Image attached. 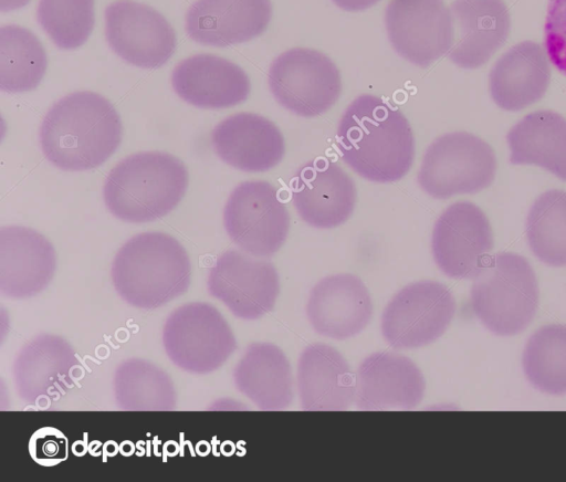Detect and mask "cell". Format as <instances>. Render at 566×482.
<instances>
[{
    "label": "cell",
    "mask_w": 566,
    "mask_h": 482,
    "mask_svg": "<svg viewBox=\"0 0 566 482\" xmlns=\"http://www.w3.org/2000/svg\"><path fill=\"white\" fill-rule=\"evenodd\" d=\"M336 137L342 159L369 181L400 180L413 164L415 138L408 119L376 95L361 94L347 106Z\"/></svg>",
    "instance_id": "cell-1"
},
{
    "label": "cell",
    "mask_w": 566,
    "mask_h": 482,
    "mask_svg": "<svg viewBox=\"0 0 566 482\" xmlns=\"http://www.w3.org/2000/svg\"><path fill=\"white\" fill-rule=\"evenodd\" d=\"M122 122L106 97L73 92L44 115L39 139L45 158L56 168L83 171L104 164L122 140Z\"/></svg>",
    "instance_id": "cell-2"
},
{
    "label": "cell",
    "mask_w": 566,
    "mask_h": 482,
    "mask_svg": "<svg viewBox=\"0 0 566 482\" xmlns=\"http://www.w3.org/2000/svg\"><path fill=\"white\" fill-rule=\"evenodd\" d=\"M191 265L180 242L164 232H143L117 251L111 270L113 285L129 305L154 310L182 295Z\"/></svg>",
    "instance_id": "cell-3"
},
{
    "label": "cell",
    "mask_w": 566,
    "mask_h": 482,
    "mask_svg": "<svg viewBox=\"0 0 566 482\" xmlns=\"http://www.w3.org/2000/svg\"><path fill=\"white\" fill-rule=\"evenodd\" d=\"M188 186L186 166L163 151H142L122 159L106 176L103 197L117 219L142 223L171 212Z\"/></svg>",
    "instance_id": "cell-4"
},
{
    "label": "cell",
    "mask_w": 566,
    "mask_h": 482,
    "mask_svg": "<svg viewBox=\"0 0 566 482\" xmlns=\"http://www.w3.org/2000/svg\"><path fill=\"white\" fill-rule=\"evenodd\" d=\"M471 307L493 334L513 336L533 321L538 305V284L528 261L516 253L499 252L473 277Z\"/></svg>",
    "instance_id": "cell-5"
},
{
    "label": "cell",
    "mask_w": 566,
    "mask_h": 482,
    "mask_svg": "<svg viewBox=\"0 0 566 482\" xmlns=\"http://www.w3.org/2000/svg\"><path fill=\"white\" fill-rule=\"evenodd\" d=\"M496 157L482 138L467 132L447 133L426 149L418 171L420 188L436 199L476 193L494 180Z\"/></svg>",
    "instance_id": "cell-6"
},
{
    "label": "cell",
    "mask_w": 566,
    "mask_h": 482,
    "mask_svg": "<svg viewBox=\"0 0 566 482\" xmlns=\"http://www.w3.org/2000/svg\"><path fill=\"white\" fill-rule=\"evenodd\" d=\"M163 345L167 357L180 369L208 374L227 362L237 342L228 322L213 305L191 302L168 315Z\"/></svg>",
    "instance_id": "cell-7"
},
{
    "label": "cell",
    "mask_w": 566,
    "mask_h": 482,
    "mask_svg": "<svg viewBox=\"0 0 566 482\" xmlns=\"http://www.w3.org/2000/svg\"><path fill=\"white\" fill-rule=\"evenodd\" d=\"M268 82L276 102L302 117L326 113L342 93L340 73L335 63L307 48L281 53L270 66Z\"/></svg>",
    "instance_id": "cell-8"
},
{
    "label": "cell",
    "mask_w": 566,
    "mask_h": 482,
    "mask_svg": "<svg viewBox=\"0 0 566 482\" xmlns=\"http://www.w3.org/2000/svg\"><path fill=\"white\" fill-rule=\"evenodd\" d=\"M223 224L229 238L243 252L269 258L285 242L290 216L270 182L243 181L227 200Z\"/></svg>",
    "instance_id": "cell-9"
},
{
    "label": "cell",
    "mask_w": 566,
    "mask_h": 482,
    "mask_svg": "<svg viewBox=\"0 0 566 482\" xmlns=\"http://www.w3.org/2000/svg\"><path fill=\"white\" fill-rule=\"evenodd\" d=\"M451 291L437 281H419L402 287L381 315V334L394 348H418L437 340L454 314Z\"/></svg>",
    "instance_id": "cell-10"
},
{
    "label": "cell",
    "mask_w": 566,
    "mask_h": 482,
    "mask_svg": "<svg viewBox=\"0 0 566 482\" xmlns=\"http://www.w3.org/2000/svg\"><path fill=\"white\" fill-rule=\"evenodd\" d=\"M105 36L115 54L142 69L164 65L177 44L167 19L154 8L133 0H116L106 7Z\"/></svg>",
    "instance_id": "cell-11"
},
{
    "label": "cell",
    "mask_w": 566,
    "mask_h": 482,
    "mask_svg": "<svg viewBox=\"0 0 566 482\" xmlns=\"http://www.w3.org/2000/svg\"><path fill=\"white\" fill-rule=\"evenodd\" d=\"M385 24L394 50L408 62L428 67L453 43V22L443 0H389Z\"/></svg>",
    "instance_id": "cell-12"
},
{
    "label": "cell",
    "mask_w": 566,
    "mask_h": 482,
    "mask_svg": "<svg viewBox=\"0 0 566 482\" xmlns=\"http://www.w3.org/2000/svg\"><path fill=\"white\" fill-rule=\"evenodd\" d=\"M493 249L485 213L470 201L450 205L437 219L431 238L436 264L449 277L473 279Z\"/></svg>",
    "instance_id": "cell-13"
},
{
    "label": "cell",
    "mask_w": 566,
    "mask_h": 482,
    "mask_svg": "<svg viewBox=\"0 0 566 482\" xmlns=\"http://www.w3.org/2000/svg\"><path fill=\"white\" fill-rule=\"evenodd\" d=\"M208 292L242 319H256L270 312L280 292L274 265L238 250L217 259L207 280Z\"/></svg>",
    "instance_id": "cell-14"
},
{
    "label": "cell",
    "mask_w": 566,
    "mask_h": 482,
    "mask_svg": "<svg viewBox=\"0 0 566 482\" xmlns=\"http://www.w3.org/2000/svg\"><path fill=\"white\" fill-rule=\"evenodd\" d=\"M76 354L63 337L42 334L18 352L12 375L15 391L25 404L48 408L74 384Z\"/></svg>",
    "instance_id": "cell-15"
},
{
    "label": "cell",
    "mask_w": 566,
    "mask_h": 482,
    "mask_svg": "<svg viewBox=\"0 0 566 482\" xmlns=\"http://www.w3.org/2000/svg\"><path fill=\"white\" fill-rule=\"evenodd\" d=\"M291 190L298 216L318 229L335 228L347 221L356 203L353 179L328 158L303 166L292 179Z\"/></svg>",
    "instance_id": "cell-16"
},
{
    "label": "cell",
    "mask_w": 566,
    "mask_h": 482,
    "mask_svg": "<svg viewBox=\"0 0 566 482\" xmlns=\"http://www.w3.org/2000/svg\"><path fill=\"white\" fill-rule=\"evenodd\" d=\"M355 401L361 410H410L423 398L421 370L408 357L375 353L366 357L356 374Z\"/></svg>",
    "instance_id": "cell-17"
},
{
    "label": "cell",
    "mask_w": 566,
    "mask_h": 482,
    "mask_svg": "<svg viewBox=\"0 0 566 482\" xmlns=\"http://www.w3.org/2000/svg\"><path fill=\"white\" fill-rule=\"evenodd\" d=\"M271 18L270 0H196L187 11L185 30L199 44L222 48L261 35Z\"/></svg>",
    "instance_id": "cell-18"
},
{
    "label": "cell",
    "mask_w": 566,
    "mask_h": 482,
    "mask_svg": "<svg viewBox=\"0 0 566 482\" xmlns=\"http://www.w3.org/2000/svg\"><path fill=\"white\" fill-rule=\"evenodd\" d=\"M449 9L453 43L448 56L455 65L478 69L506 42L511 17L503 0H454Z\"/></svg>",
    "instance_id": "cell-19"
},
{
    "label": "cell",
    "mask_w": 566,
    "mask_h": 482,
    "mask_svg": "<svg viewBox=\"0 0 566 482\" xmlns=\"http://www.w3.org/2000/svg\"><path fill=\"white\" fill-rule=\"evenodd\" d=\"M56 266L55 251L40 232L22 227L0 229V291L13 298L42 292Z\"/></svg>",
    "instance_id": "cell-20"
},
{
    "label": "cell",
    "mask_w": 566,
    "mask_h": 482,
    "mask_svg": "<svg viewBox=\"0 0 566 482\" xmlns=\"http://www.w3.org/2000/svg\"><path fill=\"white\" fill-rule=\"evenodd\" d=\"M373 304L363 281L353 274L322 279L311 290L306 315L314 331L334 339L359 334L369 323Z\"/></svg>",
    "instance_id": "cell-21"
},
{
    "label": "cell",
    "mask_w": 566,
    "mask_h": 482,
    "mask_svg": "<svg viewBox=\"0 0 566 482\" xmlns=\"http://www.w3.org/2000/svg\"><path fill=\"white\" fill-rule=\"evenodd\" d=\"M211 144L222 161L247 172L275 167L285 153L284 138L276 125L259 114L244 112L217 124Z\"/></svg>",
    "instance_id": "cell-22"
},
{
    "label": "cell",
    "mask_w": 566,
    "mask_h": 482,
    "mask_svg": "<svg viewBox=\"0 0 566 482\" xmlns=\"http://www.w3.org/2000/svg\"><path fill=\"white\" fill-rule=\"evenodd\" d=\"M176 94L200 108H228L244 102L250 80L235 63L213 54L199 53L179 62L171 74Z\"/></svg>",
    "instance_id": "cell-23"
},
{
    "label": "cell",
    "mask_w": 566,
    "mask_h": 482,
    "mask_svg": "<svg viewBox=\"0 0 566 482\" xmlns=\"http://www.w3.org/2000/svg\"><path fill=\"white\" fill-rule=\"evenodd\" d=\"M545 48L534 41L511 46L489 75L490 95L502 109L516 112L538 102L546 93L551 69Z\"/></svg>",
    "instance_id": "cell-24"
},
{
    "label": "cell",
    "mask_w": 566,
    "mask_h": 482,
    "mask_svg": "<svg viewBox=\"0 0 566 482\" xmlns=\"http://www.w3.org/2000/svg\"><path fill=\"white\" fill-rule=\"evenodd\" d=\"M296 383L305 410H345L355 400L356 380L349 365L326 344H313L302 352Z\"/></svg>",
    "instance_id": "cell-25"
},
{
    "label": "cell",
    "mask_w": 566,
    "mask_h": 482,
    "mask_svg": "<svg viewBox=\"0 0 566 482\" xmlns=\"http://www.w3.org/2000/svg\"><path fill=\"white\" fill-rule=\"evenodd\" d=\"M237 389L262 410H282L293 400V378L285 354L270 343L248 346L233 370Z\"/></svg>",
    "instance_id": "cell-26"
},
{
    "label": "cell",
    "mask_w": 566,
    "mask_h": 482,
    "mask_svg": "<svg viewBox=\"0 0 566 482\" xmlns=\"http://www.w3.org/2000/svg\"><path fill=\"white\" fill-rule=\"evenodd\" d=\"M510 163L536 165L566 181V118L541 109L520 119L507 133Z\"/></svg>",
    "instance_id": "cell-27"
},
{
    "label": "cell",
    "mask_w": 566,
    "mask_h": 482,
    "mask_svg": "<svg viewBox=\"0 0 566 482\" xmlns=\"http://www.w3.org/2000/svg\"><path fill=\"white\" fill-rule=\"evenodd\" d=\"M114 397L122 410L166 411L177 404L170 376L151 362L129 358L114 374Z\"/></svg>",
    "instance_id": "cell-28"
},
{
    "label": "cell",
    "mask_w": 566,
    "mask_h": 482,
    "mask_svg": "<svg viewBox=\"0 0 566 482\" xmlns=\"http://www.w3.org/2000/svg\"><path fill=\"white\" fill-rule=\"evenodd\" d=\"M48 65L42 43L30 30L7 24L0 28V88L7 93L34 90Z\"/></svg>",
    "instance_id": "cell-29"
},
{
    "label": "cell",
    "mask_w": 566,
    "mask_h": 482,
    "mask_svg": "<svg viewBox=\"0 0 566 482\" xmlns=\"http://www.w3.org/2000/svg\"><path fill=\"white\" fill-rule=\"evenodd\" d=\"M525 233L533 254L549 266H566V191L541 193L530 208Z\"/></svg>",
    "instance_id": "cell-30"
},
{
    "label": "cell",
    "mask_w": 566,
    "mask_h": 482,
    "mask_svg": "<svg viewBox=\"0 0 566 482\" xmlns=\"http://www.w3.org/2000/svg\"><path fill=\"white\" fill-rule=\"evenodd\" d=\"M522 366L535 389L566 395V326L553 324L537 329L524 347Z\"/></svg>",
    "instance_id": "cell-31"
},
{
    "label": "cell",
    "mask_w": 566,
    "mask_h": 482,
    "mask_svg": "<svg viewBox=\"0 0 566 482\" xmlns=\"http://www.w3.org/2000/svg\"><path fill=\"white\" fill-rule=\"evenodd\" d=\"M36 20L59 49H76L92 33L94 0H39Z\"/></svg>",
    "instance_id": "cell-32"
},
{
    "label": "cell",
    "mask_w": 566,
    "mask_h": 482,
    "mask_svg": "<svg viewBox=\"0 0 566 482\" xmlns=\"http://www.w3.org/2000/svg\"><path fill=\"white\" fill-rule=\"evenodd\" d=\"M544 48L549 62L566 75V0H548Z\"/></svg>",
    "instance_id": "cell-33"
},
{
    "label": "cell",
    "mask_w": 566,
    "mask_h": 482,
    "mask_svg": "<svg viewBox=\"0 0 566 482\" xmlns=\"http://www.w3.org/2000/svg\"><path fill=\"white\" fill-rule=\"evenodd\" d=\"M29 452L41 465H56L67 458V439L53 427L40 428L30 438Z\"/></svg>",
    "instance_id": "cell-34"
},
{
    "label": "cell",
    "mask_w": 566,
    "mask_h": 482,
    "mask_svg": "<svg viewBox=\"0 0 566 482\" xmlns=\"http://www.w3.org/2000/svg\"><path fill=\"white\" fill-rule=\"evenodd\" d=\"M338 8L345 11H364L374 4H376L379 0H332Z\"/></svg>",
    "instance_id": "cell-35"
},
{
    "label": "cell",
    "mask_w": 566,
    "mask_h": 482,
    "mask_svg": "<svg viewBox=\"0 0 566 482\" xmlns=\"http://www.w3.org/2000/svg\"><path fill=\"white\" fill-rule=\"evenodd\" d=\"M30 0H0V11L9 12L23 8Z\"/></svg>",
    "instance_id": "cell-36"
}]
</instances>
